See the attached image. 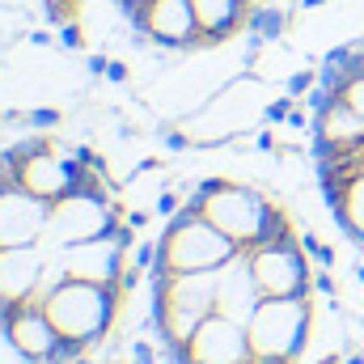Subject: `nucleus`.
Listing matches in <instances>:
<instances>
[{
	"label": "nucleus",
	"instance_id": "nucleus-1",
	"mask_svg": "<svg viewBox=\"0 0 364 364\" xmlns=\"http://www.w3.org/2000/svg\"><path fill=\"white\" fill-rule=\"evenodd\" d=\"M119 301H123L119 288H102V284H85V279H64L43 305H47V314H51V322H55V331L64 339H77V343H85L93 352L110 335Z\"/></svg>",
	"mask_w": 364,
	"mask_h": 364
},
{
	"label": "nucleus",
	"instance_id": "nucleus-2",
	"mask_svg": "<svg viewBox=\"0 0 364 364\" xmlns=\"http://www.w3.org/2000/svg\"><path fill=\"white\" fill-rule=\"evenodd\" d=\"M255 356L296 360L314 335V296H263L255 318L246 322Z\"/></svg>",
	"mask_w": 364,
	"mask_h": 364
},
{
	"label": "nucleus",
	"instance_id": "nucleus-3",
	"mask_svg": "<svg viewBox=\"0 0 364 364\" xmlns=\"http://www.w3.org/2000/svg\"><path fill=\"white\" fill-rule=\"evenodd\" d=\"M119 220H123V208L110 195H77V191H68L64 199L51 203V220H47L38 246H43V255H60L68 246L106 237Z\"/></svg>",
	"mask_w": 364,
	"mask_h": 364
},
{
	"label": "nucleus",
	"instance_id": "nucleus-4",
	"mask_svg": "<svg viewBox=\"0 0 364 364\" xmlns=\"http://www.w3.org/2000/svg\"><path fill=\"white\" fill-rule=\"evenodd\" d=\"M157 242H161V259L174 272H220L242 250L208 216L203 220H166V233Z\"/></svg>",
	"mask_w": 364,
	"mask_h": 364
},
{
	"label": "nucleus",
	"instance_id": "nucleus-5",
	"mask_svg": "<svg viewBox=\"0 0 364 364\" xmlns=\"http://www.w3.org/2000/svg\"><path fill=\"white\" fill-rule=\"evenodd\" d=\"M132 34H136L140 47H161V51H208L191 0H149L144 13L132 17Z\"/></svg>",
	"mask_w": 364,
	"mask_h": 364
},
{
	"label": "nucleus",
	"instance_id": "nucleus-6",
	"mask_svg": "<svg viewBox=\"0 0 364 364\" xmlns=\"http://www.w3.org/2000/svg\"><path fill=\"white\" fill-rule=\"evenodd\" d=\"M250 267L259 275L263 296H314V263L301 246V237H284L250 255Z\"/></svg>",
	"mask_w": 364,
	"mask_h": 364
},
{
	"label": "nucleus",
	"instance_id": "nucleus-7",
	"mask_svg": "<svg viewBox=\"0 0 364 364\" xmlns=\"http://www.w3.org/2000/svg\"><path fill=\"white\" fill-rule=\"evenodd\" d=\"M272 199L259 191V186H250V182H229L208 199V220L220 229V233H229L237 246H250L255 237H259V229H263V220L272 216Z\"/></svg>",
	"mask_w": 364,
	"mask_h": 364
},
{
	"label": "nucleus",
	"instance_id": "nucleus-8",
	"mask_svg": "<svg viewBox=\"0 0 364 364\" xmlns=\"http://www.w3.org/2000/svg\"><path fill=\"white\" fill-rule=\"evenodd\" d=\"M0 335L26 364H43L47 352L60 343V331H55V322H51V314H47V305L38 296L4 305V331Z\"/></svg>",
	"mask_w": 364,
	"mask_h": 364
},
{
	"label": "nucleus",
	"instance_id": "nucleus-9",
	"mask_svg": "<svg viewBox=\"0 0 364 364\" xmlns=\"http://www.w3.org/2000/svg\"><path fill=\"white\" fill-rule=\"evenodd\" d=\"M60 263H64L68 279L119 288V279L127 272V250L114 242V233H106V237H93V242H81V246L60 250ZM119 292H123V288H119Z\"/></svg>",
	"mask_w": 364,
	"mask_h": 364
},
{
	"label": "nucleus",
	"instance_id": "nucleus-10",
	"mask_svg": "<svg viewBox=\"0 0 364 364\" xmlns=\"http://www.w3.org/2000/svg\"><path fill=\"white\" fill-rule=\"evenodd\" d=\"M51 220V203L30 195L26 186L0 195V250L9 246H38L43 229Z\"/></svg>",
	"mask_w": 364,
	"mask_h": 364
},
{
	"label": "nucleus",
	"instance_id": "nucleus-11",
	"mask_svg": "<svg viewBox=\"0 0 364 364\" xmlns=\"http://www.w3.org/2000/svg\"><path fill=\"white\" fill-rule=\"evenodd\" d=\"M191 360L195 364H250L255 348H250V335H246L242 322H233L225 314H212L191 339Z\"/></svg>",
	"mask_w": 364,
	"mask_h": 364
},
{
	"label": "nucleus",
	"instance_id": "nucleus-12",
	"mask_svg": "<svg viewBox=\"0 0 364 364\" xmlns=\"http://www.w3.org/2000/svg\"><path fill=\"white\" fill-rule=\"evenodd\" d=\"M263 305V288H259V275L250 267V255L237 250L225 267H220V301H216V314L233 318V322H250L255 309Z\"/></svg>",
	"mask_w": 364,
	"mask_h": 364
},
{
	"label": "nucleus",
	"instance_id": "nucleus-13",
	"mask_svg": "<svg viewBox=\"0 0 364 364\" xmlns=\"http://www.w3.org/2000/svg\"><path fill=\"white\" fill-rule=\"evenodd\" d=\"M73 174H77V157H73V149L51 144V149L34 153V157L21 166V186H26L30 195H38V199L55 203V199H64V195H68Z\"/></svg>",
	"mask_w": 364,
	"mask_h": 364
},
{
	"label": "nucleus",
	"instance_id": "nucleus-14",
	"mask_svg": "<svg viewBox=\"0 0 364 364\" xmlns=\"http://www.w3.org/2000/svg\"><path fill=\"white\" fill-rule=\"evenodd\" d=\"M47 272V255L43 246H9L0 250V305H17L30 301L43 284Z\"/></svg>",
	"mask_w": 364,
	"mask_h": 364
},
{
	"label": "nucleus",
	"instance_id": "nucleus-15",
	"mask_svg": "<svg viewBox=\"0 0 364 364\" xmlns=\"http://www.w3.org/2000/svg\"><path fill=\"white\" fill-rule=\"evenodd\" d=\"M195 4V17H199V30H203V47H220L229 43L233 34L246 30V17H250V0H191Z\"/></svg>",
	"mask_w": 364,
	"mask_h": 364
},
{
	"label": "nucleus",
	"instance_id": "nucleus-16",
	"mask_svg": "<svg viewBox=\"0 0 364 364\" xmlns=\"http://www.w3.org/2000/svg\"><path fill=\"white\" fill-rule=\"evenodd\" d=\"M314 140H335V144H360L364 149V114L348 97H331L314 114Z\"/></svg>",
	"mask_w": 364,
	"mask_h": 364
},
{
	"label": "nucleus",
	"instance_id": "nucleus-17",
	"mask_svg": "<svg viewBox=\"0 0 364 364\" xmlns=\"http://www.w3.org/2000/svg\"><path fill=\"white\" fill-rule=\"evenodd\" d=\"M335 220H339L343 237H352V242L364 250V174L352 182V191H348V203L335 212Z\"/></svg>",
	"mask_w": 364,
	"mask_h": 364
},
{
	"label": "nucleus",
	"instance_id": "nucleus-18",
	"mask_svg": "<svg viewBox=\"0 0 364 364\" xmlns=\"http://www.w3.org/2000/svg\"><path fill=\"white\" fill-rule=\"evenodd\" d=\"M284 30H288V9L284 4H255L250 9V17H246V34H259V38H284Z\"/></svg>",
	"mask_w": 364,
	"mask_h": 364
},
{
	"label": "nucleus",
	"instance_id": "nucleus-19",
	"mask_svg": "<svg viewBox=\"0 0 364 364\" xmlns=\"http://www.w3.org/2000/svg\"><path fill=\"white\" fill-rule=\"evenodd\" d=\"M43 21L55 26V30L77 21V0H43Z\"/></svg>",
	"mask_w": 364,
	"mask_h": 364
},
{
	"label": "nucleus",
	"instance_id": "nucleus-20",
	"mask_svg": "<svg viewBox=\"0 0 364 364\" xmlns=\"http://www.w3.org/2000/svg\"><path fill=\"white\" fill-rule=\"evenodd\" d=\"M81 356H90V348H85V343H77V339H64V335H60V343L47 352V360H43V364H77Z\"/></svg>",
	"mask_w": 364,
	"mask_h": 364
},
{
	"label": "nucleus",
	"instance_id": "nucleus-21",
	"mask_svg": "<svg viewBox=\"0 0 364 364\" xmlns=\"http://www.w3.org/2000/svg\"><path fill=\"white\" fill-rule=\"evenodd\" d=\"M26 123H30L34 132H55V127L64 123V110H60V106H34V110H26Z\"/></svg>",
	"mask_w": 364,
	"mask_h": 364
},
{
	"label": "nucleus",
	"instance_id": "nucleus-22",
	"mask_svg": "<svg viewBox=\"0 0 364 364\" xmlns=\"http://www.w3.org/2000/svg\"><path fill=\"white\" fill-rule=\"evenodd\" d=\"M301 246H305V255H309L314 267H335V250H331L318 233H301Z\"/></svg>",
	"mask_w": 364,
	"mask_h": 364
},
{
	"label": "nucleus",
	"instance_id": "nucleus-23",
	"mask_svg": "<svg viewBox=\"0 0 364 364\" xmlns=\"http://www.w3.org/2000/svg\"><path fill=\"white\" fill-rule=\"evenodd\" d=\"M314 85H318V68H301V73H292V77L284 81V93L301 102V97H305V93L314 90Z\"/></svg>",
	"mask_w": 364,
	"mask_h": 364
},
{
	"label": "nucleus",
	"instance_id": "nucleus-24",
	"mask_svg": "<svg viewBox=\"0 0 364 364\" xmlns=\"http://www.w3.org/2000/svg\"><path fill=\"white\" fill-rule=\"evenodd\" d=\"M296 110V97H288V93H279L275 102L263 106V119H267V127H279V123H288V114Z\"/></svg>",
	"mask_w": 364,
	"mask_h": 364
},
{
	"label": "nucleus",
	"instance_id": "nucleus-25",
	"mask_svg": "<svg viewBox=\"0 0 364 364\" xmlns=\"http://www.w3.org/2000/svg\"><path fill=\"white\" fill-rule=\"evenodd\" d=\"M161 259V242H136V250H132V263L140 267V272L149 275V267Z\"/></svg>",
	"mask_w": 364,
	"mask_h": 364
},
{
	"label": "nucleus",
	"instance_id": "nucleus-26",
	"mask_svg": "<svg viewBox=\"0 0 364 364\" xmlns=\"http://www.w3.org/2000/svg\"><path fill=\"white\" fill-rule=\"evenodd\" d=\"M60 51H81L85 47V30H81V21H68V26H60Z\"/></svg>",
	"mask_w": 364,
	"mask_h": 364
},
{
	"label": "nucleus",
	"instance_id": "nucleus-27",
	"mask_svg": "<svg viewBox=\"0 0 364 364\" xmlns=\"http://www.w3.org/2000/svg\"><path fill=\"white\" fill-rule=\"evenodd\" d=\"M314 292H322V296H331V301H335L339 284H335V275H331V267H314Z\"/></svg>",
	"mask_w": 364,
	"mask_h": 364
},
{
	"label": "nucleus",
	"instance_id": "nucleus-28",
	"mask_svg": "<svg viewBox=\"0 0 364 364\" xmlns=\"http://www.w3.org/2000/svg\"><path fill=\"white\" fill-rule=\"evenodd\" d=\"M178 208H182V191H161V195H157V216H166V220H170Z\"/></svg>",
	"mask_w": 364,
	"mask_h": 364
},
{
	"label": "nucleus",
	"instance_id": "nucleus-29",
	"mask_svg": "<svg viewBox=\"0 0 364 364\" xmlns=\"http://www.w3.org/2000/svg\"><path fill=\"white\" fill-rule=\"evenodd\" d=\"M102 81H106V85H127V81H132V68H127L123 60H110V68H106Z\"/></svg>",
	"mask_w": 364,
	"mask_h": 364
},
{
	"label": "nucleus",
	"instance_id": "nucleus-30",
	"mask_svg": "<svg viewBox=\"0 0 364 364\" xmlns=\"http://www.w3.org/2000/svg\"><path fill=\"white\" fill-rule=\"evenodd\" d=\"M132 364H157V348L149 339H136L132 343Z\"/></svg>",
	"mask_w": 364,
	"mask_h": 364
},
{
	"label": "nucleus",
	"instance_id": "nucleus-31",
	"mask_svg": "<svg viewBox=\"0 0 364 364\" xmlns=\"http://www.w3.org/2000/svg\"><path fill=\"white\" fill-rule=\"evenodd\" d=\"M85 68H90V77H106V68H110V55H106V51H93L90 60H85Z\"/></svg>",
	"mask_w": 364,
	"mask_h": 364
},
{
	"label": "nucleus",
	"instance_id": "nucleus-32",
	"mask_svg": "<svg viewBox=\"0 0 364 364\" xmlns=\"http://www.w3.org/2000/svg\"><path fill=\"white\" fill-rule=\"evenodd\" d=\"M255 149H259V153H279V140H275L272 127H263V132L255 136Z\"/></svg>",
	"mask_w": 364,
	"mask_h": 364
},
{
	"label": "nucleus",
	"instance_id": "nucleus-33",
	"mask_svg": "<svg viewBox=\"0 0 364 364\" xmlns=\"http://www.w3.org/2000/svg\"><path fill=\"white\" fill-rule=\"evenodd\" d=\"M343 97H348V102H352V106H356V110L364 114V73L356 77V81H352V85H348V93H343Z\"/></svg>",
	"mask_w": 364,
	"mask_h": 364
},
{
	"label": "nucleus",
	"instance_id": "nucleus-34",
	"mask_svg": "<svg viewBox=\"0 0 364 364\" xmlns=\"http://www.w3.org/2000/svg\"><path fill=\"white\" fill-rule=\"evenodd\" d=\"M166 149H174V153H186V149H191V136L170 127V132H166Z\"/></svg>",
	"mask_w": 364,
	"mask_h": 364
},
{
	"label": "nucleus",
	"instance_id": "nucleus-35",
	"mask_svg": "<svg viewBox=\"0 0 364 364\" xmlns=\"http://www.w3.org/2000/svg\"><path fill=\"white\" fill-rule=\"evenodd\" d=\"M140 267H136V263H127V272H123V279H119V288H123V292H136V288H140Z\"/></svg>",
	"mask_w": 364,
	"mask_h": 364
},
{
	"label": "nucleus",
	"instance_id": "nucleus-36",
	"mask_svg": "<svg viewBox=\"0 0 364 364\" xmlns=\"http://www.w3.org/2000/svg\"><path fill=\"white\" fill-rule=\"evenodd\" d=\"M30 47H55V38H51V26H47V30H30Z\"/></svg>",
	"mask_w": 364,
	"mask_h": 364
},
{
	"label": "nucleus",
	"instance_id": "nucleus-37",
	"mask_svg": "<svg viewBox=\"0 0 364 364\" xmlns=\"http://www.w3.org/2000/svg\"><path fill=\"white\" fill-rule=\"evenodd\" d=\"M123 220H127L132 229H144V225H149V212H123Z\"/></svg>",
	"mask_w": 364,
	"mask_h": 364
},
{
	"label": "nucleus",
	"instance_id": "nucleus-38",
	"mask_svg": "<svg viewBox=\"0 0 364 364\" xmlns=\"http://www.w3.org/2000/svg\"><path fill=\"white\" fill-rule=\"evenodd\" d=\"M250 364H292V360H279V356H255Z\"/></svg>",
	"mask_w": 364,
	"mask_h": 364
},
{
	"label": "nucleus",
	"instance_id": "nucleus-39",
	"mask_svg": "<svg viewBox=\"0 0 364 364\" xmlns=\"http://www.w3.org/2000/svg\"><path fill=\"white\" fill-rule=\"evenodd\" d=\"M322 4H326V0H301V9H309V13H314V9H322Z\"/></svg>",
	"mask_w": 364,
	"mask_h": 364
},
{
	"label": "nucleus",
	"instance_id": "nucleus-40",
	"mask_svg": "<svg viewBox=\"0 0 364 364\" xmlns=\"http://www.w3.org/2000/svg\"><path fill=\"white\" fill-rule=\"evenodd\" d=\"M343 364H364V352H356V356H348Z\"/></svg>",
	"mask_w": 364,
	"mask_h": 364
},
{
	"label": "nucleus",
	"instance_id": "nucleus-41",
	"mask_svg": "<svg viewBox=\"0 0 364 364\" xmlns=\"http://www.w3.org/2000/svg\"><path fill=\"white\" fill-rule=\"evenodd\" d=\"M352 275H356V279L364 284V263H356V267H352Z\"/></svg>",
	"mask_w": 364,
	"mask_h": 364
},
{
	"label": "nucleus",
	"instance_id": "nucleus-42",
	"mask_svg": "<svg viewBox=\"0 0 364 364\" xmlns=\"http://www.w3.org/2000/svg\"><path fill=\"white\" fill-rule=\"evenodd\" d=\"M110 364H123V360H110Z\"/></svg>",
	"mask_w": 364,
	"mask_h": 364
},
{
	"label": "nucleus",
	"instance_id": "nucleus-43",
	"mask_svg": "<svg viewBox=\"0 0 364 364\" xmlns=\"http://www.w3.org/2000/svg\"><path fill=\"white\" fill-rule=\"evenodd\" d=\"M360 326H364V318H360Z\"/></svg>",
	"mask_w": 364,
	"mask_h": 364
}]
</instances>
